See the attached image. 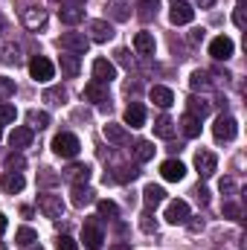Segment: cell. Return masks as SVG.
I'll list each match as a JSON object with an SVG mask.
<instances>
[{"label":"cell","mask_w":247,"mask_h":250,"mask_svg":"<svg viewBox=\"0 0 247 250\" xmlns=\"http://www.w3.org/2000/svg\"><path fill=\"white\" fill-rule=\"evenodd\" d=\"M79 70H82V62H79V56L76 53H64L62 56V73L64 76H79Z\"/></svg>","instance_id":"29"},{"label":"cell","mask_w":247,"mask_h":250,"mask_svg":"<svg viewBox=\"0 0 247 250\" xmlns=\"http://www.w3.org/2000/svg\"><path fill=\"white\" fill-rule=\"evenodd\" d=\"M201 6H212V0H201Z\"/></svg>","instance_id":"55"},{"label":"cell","mask_w":247,"mask_h":250,"mask_svg":"<svg viewBox=\"0 0 247 250\" xmlns=\"http://www.w3.org/2000/svg\"><path fill=\"white\" fill-rule=\"evenodd\" d=\"M172 3H178V0H172Z\"/></svg>","instance_id":"58"},{"label":"cell","mask_w":247,"mask_h":250,"mask_svg":"<svg viewBox=\"0 0 247 250\" xmlns=\"http://www.w3.org/2000/svg\"><path fill=\"white\" fill-rule=\"evenodd\" d=\"M111 250H131V245H125V242H120V245H114Z\"/></svg>","instance_id":"53"},{"label":"cell","mask_w":247,"mask_h":250,"mask_svg":"<svg viewBox=\"0 0 247 250\" xmlns=\"http://www.w3.org/2000/svg\"><path fill=\"white\" fill-rule=\"evenodd\" d=\"M3 233H6V215L0 212V236H3Z\"/></svg>","instance_id":"52"},{"label":"cell","mask_w":247,"mask_h":250,"mask_svg":"<svg viewBox=\"0 0 247 250\" xmlns=\"http://www.w3.org/2000/svg\"><path fill=\"white\" fill-rule=\"evenodd\" d=\"M212 134H215V140L218 143H230V140H236V134H239V123L230 117V114H221L215 125H212Z\"/></svg>","instance_id":"3"},{"label":"cell","mask_w":247,"mask_h":250,"mask_svg":"<svg viewBox=\"0 0 247 250\" xmlns=\"http://www.w3.org/2000/svg\"><path fill=\"white\" fill-rule=\"evenodd\" d=\"M0 250H6V245H0Z\"/></svg>","instance_id":"57"},{"label":"cell","mask_w":247,"mask_h":250,"mask_svg":"<svg viewBox=\"0 0 247 250\" xmlns=\"http://www.w3.org/2000/svg\"><path fill=\"white\" fill-rule=\"evenodd\" d=\"M186 105H189V111H186V114H192V117H198V120H204V117L212 111L209 99H204V96H189V99H186Z\"/></svg>","instance_id":"24"},{"label":"cell","mask_w":247,"mask_h":250,"mask_svg":"<svg viewBox=\"0 0 247 250\" xmlns=\"http://www.w3.org/2000/svg\"><path fill=\"white\" fill-rule=\"evenodd\" d=\"M181 128H184L186 137H201V120L192 117V114H184L181 117Z\"/></svg>","instance_id":"31"},{"label":"cell","mask_w":247,"mask_h":250,"mask_svg":"<svg viewBox=\"0 0 247 250\" xmlns=\"http://www.w3.org/2000/svg\"><path fill=\"white\" fill-rule=\"evenodd\" d=\"M189 84H192V90H212V79L206 70H195L189 76Z\"/></svg>","instance_id":"28"},{"label":"cell","mask_w":247,"mask_h":250,"mask_svg":"<svg viewBox=\"0 0 247 250\" xmlns=\"http://www.w3.org/2000/svg\"><path fill=\"white\" fill-rule=\"evenodd\" d=\"M56 250H79V242H76L73 236H59V242H56Z\"/></svg>","instance_id":"43"},{"label":"cell","mask_w":247,"mask_h":250,"mask_svg":"<svg viewBox=\"0 0 247 250\" xmlns=\"http://www.w3.org/2000/svg\"><path fill=\"white\" fill-rule=\"evenodd\" d=\"M195 198H198V204H201V207H206V204H209V189L198 187V189H195Z\"/></svg>","instance_id":"47"},{"label":"cell","mask_w":247,"mask_h":250,"mask_svg":"<svg viewBox=\"0 0 247 250\" xmlns=\"http://www.w3.org/2000/svg\"><path fill=\"white\" fill-rule=\"evenodd\" d=\"M239 3H242V0H239Z\"/></svg>","instance_id":"59"},{"label":"cell","mask_w":247,"mask_h":250,"mask_svg":"<svg viewBox=\"0 0 247 250\" xmlns=\"http://www.w3.org/2000/svg\"><path fill=\"white\" fill-rule=\"evenodd\" d=\"M12 96H15V82L6 79V76H0V102H6Z\"/></svg>","instance_id":"40"},{"label":"cell","mask_w":247,"mask_h":250,"mask_svg":"<svg viewBox=\"0 0 247 250\" xmlns=\"http://www.w3.org/2000/svg\"><path fill=\"white\" fill-rule=\"evenodd\" d=\"M84 99H90V102H96L102 111H111V90H108V84H102V82H87V87H84Z\"/></svg>","instance_id":"2"},{"label":"cell","mask_w":247,"mask_h":250,"mask_svg":"<svg viewBox=\"0 0 247 250\" xmlns=\"http://www.w3.org/2000/svg\"><path fill=\"white\" fill-rule=\"evenodd\" d=\"M0 187H3L6 195H18L21 189L26 187V181H23V175H21V172H6V175L0 178Z\"/></svg>","instance_id":"19"},{"label":"cell","mask_w":247,"mask_h":250,"mask_svg":"<svg viewBox=\"0 0 247 250\" xmlns=\"http://www.w3.org/2000/svg\"><path fill=\"white\" fill-rule=\"evenodd\" d=\"M154 35L151 32H137L134 35V50L140 53V56H154Z\"/></svg>","instance_id":"23"},{"label":"cell","mask_w":247,"mask_h":250,"mask_svg":"<svg viewBox=\"0 0 247 250\" xmlns=\"http://www.w3.org/2000/svg\"><path fill=\"white\" fill-rule=\"evenodd\" d=\"M148 99H151L157 108H163V111L175 105V93H172L169 87H163V84H154V87L148 90Z\"/></svg>","instance_id":"15"},{"label":"cell","mask_w":247,"mask_h":250,"mask_svg":"<svg viewBox=\"0 0 247 250\" xmlns=\"http://www.w3.org/2000/svg\"><path fill=\"white\" fill-rule=\"evenodd\" d=\"M0 62L3 64H21L23 62V59H21V47H18V44H6L3 53H0Z\"/></svg>","instance_id":"36"},{"label":"cell","mask_w":247,"mask_h":250,"mask_svg":"<svg viewBox=\"0 0 247 250\" xmlns=\"http://www.w3.org/2000/svg\"><path fill=\"white\" fill-rule=\"evenodd\" d=\"M0 137H3V123H0Z\"/></svg>","instance_id":"56"},{"label":"cell","mask_w":247,"mask_h":250,"mask_svg":"<svg viewBox=\"0 0 247 250\" xmlns=\"http://www.w3.org/2000/svg\"><path fill=\"white\" fill-rule=\"evenodd\" d=\"M154 134L163 137V140H172V137H175V123H172L169 117H160V120L154 123Z\"/></svg>","instance_id":"34"},{"label":"cell","mask_w":247,"mask_h":250,"mask_svg":"<svg viewBox=\"0 0 247 250\" xmlns=\"http://www.w3.org/2000/svg\"><path fill=\"white\" fill-rule=\"evenodd\" d=\"M53 73H56V67H53L50 59H44V56H35V59L29 62V76H32L35 82H50Z\"/></svg>","instance_id":"7"},{"label":"cell","mask_w":247,"mask_h":250,"mask_svg":"<svg viewBox=\"0 0 247 250\" xmlns=\"http://www.w3.org/2000/svg\"><path fill=\"white\" fill-rule=\"evenodd\" d=\"M125 125H131V128H143L145 125V108L140 105V102H131L128 108H125Z\"/></svg>","instance_id":"20"},{"label":"cell","mask_w":247,"mask_h":250,"mask_svg":"<svg viewBox=\"0 0 247 250\" xmlns=\"http://www.w3.org/2000/svg\"><path fill=\"white\" fill-rule=\"evenodd\" d=\"M23 166H26V160H23V154H18V151H12V154L6 157V169H9V172H23Z\"/></svg>","instance_id":"39"},{"label":"cell","mask_w":247,"mask_h":250,"mask_svg":"<svg viewBox=\"0 0 247 250\" xmlns=\"http://www.w3.org/2000/svg\"><path fill=\"white\" fill-rule=\"evenodd\" d=\"M157 0H137V15L143 18V21H151L154 15H157Z\"/></svg>","instance_id":"33"},{"label":"cell","mask_w":247,"mask_h":250,"mask_svg":"<svg viewBox=\"0 0 247 250\" xmlns=\"http://www.w3.org/2000/svg\"><path fill=\"white\" fill-rule=\"evenodd\" d=\"M87 32H90V41H96V44H105V41L114 38V26H111L108 21H102V18L90 21V23H87Z\"/></svg>","instance_id":"9"},{"label":"cell","mask_w":247,"mask_h":250,"mask_svg":"<svg viewBox=\"0 0 247 250\" xmlns=\"http://www.w3.org/2000/svg\"><path fill=\"white\" fill-rule=\"evenodd\" d=\"M221 192H236V184H233V178H221Z\"/></svg>","instance_id":"49"},{"label":"cell","mask_w":247,"mask_h":250,"mask_svg":"<svg viewBox=\"0 0 247 250\" xmlns=\"http://www.w3.org/2000/svg\"><path fill=\"white\" fill-rule=\"evenodd\" d=\"M59 47H62V50H70V53H76V56H82V53H87L90 38L82 35V32H64L62 38H59Z\"/></svg>","instance_id":"5"},{"label":"cell","mask_w":247,"mask_h":250,"mask_svg":"<svg viewBox=\"0 0 247 250\" xmlns=\"http://www.w3.org/2000/svg\"><path fill=\"white\" fill-rule=\"evenodd\" d=\"M169 21H172L175 26H184V23H192V21H195V9H192V6H189L186 0H178V3H172Z\"/></svg>","instance_id":"10"},{"label":"cell","mask_w":247,"mask_h":250,"mask_svg":"<svg viewBox=\"0 0 247 250\" xmlns=\"http://www.w3.org/2000/svg\"><path fill=\"white\" fill-rule=\"evenodd\" d=\"M82 242H84L90 250H99V248H102V242H105L102 227H99L96 221H87V224L82 227Z\"/></svg>","instance_id":"11"},{"label":"cell","mask_w":247,"mask_h":250,"mask_svg":"<svg viewBox=\"0 0 247 250\" xmlns=\"http://www.w3.org/2000/svg\"><path fill=\"white\" fill-rule=\"evenodd\" d=\"M93 195H96V192L87 187V184H73V207H79V209H82V207L93 204V201H96Z\"/></svg>","instance_id":"22"},{"label":"cell","mask_w":247,"mask_h":250,"mask_svg":"<svg viewBox=\"0 0 247 250\" xmlns=\"http://www.w3.org/2000/svg\"><path fill=\"white\" fill-rule=\"evenodd\" d=\"M96 209H99V218H120V207L114 201H108V198L96 201Z\"/></svg>","instance_id":"32"},{"label":"cell","mask_w":247,"mask_h":250,"mask_svg":"<svg viewBox=\"0 0 247 250\" xmlns=\"http://www.w3.org/2000/svg\"><path fill=\"white\" fill-rule=\"evenodd\" d=\"M38 209L50 218V221H59L64 215V201L62 195H53V192H47V195H41L38 198Z\"/></svg>","instance_id":"4"},{"label":"cell","mask_w":247,"mask_h":250,"mask_svg":"<svg viewBox=\"0 0 247 250\" xmlns=\"http://www.w3.org/2000/svg\"><path fill=\"white\" fill-rule=\"evenodd\" d=\"M134 157H137V163H145V160H151V157H154V143H148V140H140V143L134 146Z\"/></svg>","instance_id":"30"},{"label":"cell","mask_w":247,"mask_h":250,"mask_svg":"<svg viewBox=\"0 0 247 250\" xmlns=\"http://www.w3.org/2000/svg\"><path fill=\"white\" fill-rule=\"evenodd\" d=\"M128 15H131V12H128L125 3H114V18H117V21H128Z\"/></svg>","instance_id":"46"},{"label":"cell","mask_w":247,"mask_h":250,"mask_svg":"<svg viewBox=\"0 0 247 250\" xmlns=\"http://www.w3.org/2000/svg\"><path fill=\"white\" fill-rule=\"evenodd\" d=\"M67 6H84V0H70Z\"/></svg>","instance_id":"54"},{"label":"cell","mask_w":247,"mask_h":250,"mask_svg":"<svg viewBox=\"0 0 247 250\" xmlns=\"http://www.w3.org/2000/svg\"><path fill=\"white\" fill-rule=\"evenodd\" d=\"M15 242H18L21 248H29V245H35V242H38V233H35L32 227H21V230L15 233Z\"/></svg>","instance_id":"35"},{"label":"cell","mask_w":247,"mask_h":250,"mask_svg":"<svg viewBox=\"0 0 247 250\" xmlns=\"http://www.w3.org/2000/svg\"><path fill=\"white\" fill-rule=\"evenodd\" d=\"M79 148H82V143H79V137L76 134H56V140H53V151L64 157V160H73L76 154H79Z\"/></svg>","instance_id":"1"},{"label":"cell","mask_w":247,"mask_h":250,"mask_svg":"<svg viewBox=\"0 0 247 250\" xmlns=\"http://www.w3.org/2000/svg\"><path fill=\"white\" fill-rule=\"evenodd\" d=\"M195 169H198V175H201V178H212V175H215V169H218V157H215L212 151L201 148V151L195 154Z\"/></svg>","instance_id":"6"},{"label":"cell","mask_w":247,"mask_h":250,"mask_svg":"<svg viewBox=\"0 0 247 250\" xmlns=\"http://www.w3.org/2000/svg\"><path fill=\"white\" fill-rule=\"evenodd\" d=\"M184 224L189 227V233H201V230H204V218H192V215H189Z\"/></svg>","instance_id":"45"},{"label":"cell","mask_w":247,"mask_h":250,"mask_svg":"<svg viewBox=\"0 0 247 250\" xmlns=\"http://www.w3.org/2000/svg\"><path fill=\"white\" fill-rule=\"evenodd\" d=\"M233 50H236V44H233L227 35H218V38L209 41V56H212L215 62H227V59L233 56Z\"/></svg>","instance_id":"8"},{"label":"cell","mask_w":247,"mask_h":250,"mask_svg":"<svg viewBox=\"0 0 247 250\" xmlns=\"http://www.w3.org/2000/svg\"><path fill=\"white\" fill-rule=\"evenodd\" d=\"M143 201H145V209H154V207H160L166 201V189L157 187V184H148L143 189Z\"/></svg>","instance_id":"18"},{"label":"cell","mask_w":247,"mask_h":250,"mask_svg":"<svg viewBox=\"0 0 247 250\" xmlns=\"http://www.w3.org/2000/svg\"><path fill=\"white\" fill-rule=\"evenodd\" d=\"M224 215H227V218H242V207L233 204V201H227V204H224Z\"/></svg>","instance_id":"44"},{"label":"cell","mask_w":247,"mask_h":250,"mask_svg":"<svg viewBox=\"0 0 247 250\" xmlns=\"http://www.w3.org/2000/svg\"><path fill=\"white\" fill-rule=\"evenodd\" d=\"M47 23V9L44 6H26L23 9V26L26 29H41Z\"/></svg>","instance_id":"12"},{"label":"cell","mask_w":247,"mask_h":250,"mask_svg":"<svg viewBox=\"0 0 247 250\" xmlns=\"http://www.w3.org/2000/svg\"><path fill=\"white\" fill-rule=\"evenodd\" d=\"M93 79L102 82V84H111V82L117 79V67L108 62V59H96V62H93Z\"/></svg>","instance_id":"14"},{"label":"cell","mask_w":247,"mask_h":250,"mask_svg":"<svg viewBox=\"0 0 247 250\" xmlns=\"http://www.w3.org/2000/svg\"><path fill=\"white\" fill-rule=\"evenodd\" d=\"M15 117H18V111H15L12 105L0 102V123H15Z\"/></svg>","instance_id":"42"},{"label":"cell","mask_w":247,"mask_h":250,"mask_svg":"<svg viewBox=\"0 0 247 250\" xmlns=\"http://www.w3.org/2000/svg\"><path fill=\"white\" fill-rule=\"evenodd\" d=\"M102 134H105V140L114 143V146H125V143H128V128H125V125L108 123L105 128H102Z\"/></svg>","instance_id":"21"},{"label":"cell","mask_w":247,"mask_h":250,"mask_svg":"<svg viewBox=\"0 0 247 250\" xmlns=\"http://www.w3.org/2000/svg\"><path fill=\"white\" fill-rule=\"evenodd\" d=\"M140 178V169L137 166H117V175H105V184L108 181H117V184H128V181H137Z\"/></svg>","instance_id":"27"},{"label":"cell","mask_w":247,"mask_h":250,"mask_svg":"<svg viewBox=\"0 0 247 250\" xmlns=\"http://www.w3.org/2000/svg\"><path fill=\"white\" fill-rule=\"evenodd\" d=\"M186 218H189V204L186 201H169L166 204V221L169 224H184Z\"/></svg>","instance_id":"13"},{"label":"cell","mask_w":247,"mask_h":250,"mask_svg":"<svg viewBox=\"0 0 247 250\" xmlns=\"http://www.w3.org/2000/svg\"><path fill=\"white\" fill-rule=\"evenodd\" d=\"M233 23H236V26H239V29H245V9H242V6H239V9H236V12H233Z\"/></svg>","instance_id":"48"},{"label":"cell","mask_w":247,"mask_h":250,"mask_svg":"<svg viewBox=\"0 0 247 250\" xmlns=\"http://www.w3.org/2000/svg\"><path fill=\"white\" fill-rule=\"evenodd\" d=\"M192 41H204V29H195L192 32Z\"/></svg>","instance_id":"51"},{"label":"cell","mask_w":247,"mask_h":250,"mask_svg":"<svg viewBox=\"0 0 247 250\" xmlns=\"http://www.w3.org/2000/svg\"><path fill=\"white\" fill-rule=\"evenodd\" d=\"M160 175H163V181H169V184H178V181H184L186 166L181 163V160H166V163L160 166Z\"/></svg>","instance_id":"16"},{"label":"cell","mask_w":247,"mask_h":250,"mask_svg":"<svg viewBox=\"0 0 247 250\" xmlns=\"http://www.w3.org/2000/svg\"><path fill=\"white\" fill-rule=\"evenodd\" d=\"M59 18H62V23H67V26H76V23L84 21V9L82 6H64V9H59Z\"/></svg>","instance_id":"26"},{"label":"cell","mask_w":247,"mask_h":250,"mask_svg":"<svg viewBox=\"0 0 247 250\" xmlns=\"http://www.w3.org/2000/svg\"><path fill=\"white\" fill-rule=\"evenodd\" d=\"M26 120H29V128H38V131H41V128L50 125V114H47V111H29Z\"/></svg>","instance_id":"37"},{"label":"cell","mask_w":247,"mask_h":250,"mask_svg":"<svg viewBox=\"0 0 247 250\" xmlns=\"http://www.w3.org/2000/svg\"><path fill=\"white\" fill-rule=\"evenodd\" d=\"M117 62L120 64H128L131 59H128V50H117Z\"/></svg>","instance_id":"50"},{"label":"cell","mask_w":247,"mask_h":250,"mask_svg":"<svg viewBox=\"0 0 247 250\" xmlns=\"http://www.w3.org/2000/svg\"><path fill=\"white\" fill-rule=\"evenodd\" d=\"M90 175H93V172H90V166H87V163H73V166L64 172V178H70L73 184H87V181H90Z\"/></svg>","instance_id":"25"},{"label":"cell","mask_w":247,"mask_h":250,"mask_svg":"<svg viewBox=\"0 0 247 250\" xmlns=\"http://www.w3.org/2000/svg\"><path fill=\"white\" fill-rule=\"evenodd\" d=\"M64 99H67L64 87H47V90H44V102H47V105H62Z\"/></svg>","instance_id":"38"},{"label":"cell","mask_w":247,"mask_h":250,"mask_svg":"<svg viewBox=\"0 0 247 250\" xmlns=\"http://www.w3.org/2000/svg\"><path fill=\"white\" fill-rule=\"evenodd\" d=\"M140 227H143V233H157V221L151 218V209L140 215Z\"/></svg>","instance_id":"41"},{"label":"cell","mask_w":247,"mask_h":250,"mask_svg":"<svg viewBox=\"0 0 247 250\" xmlns=\"http://www.w3.org/2000/svg\"><path fill=\"white\" fill-rule=\"evenodd\" d=\"M32 143V128H26V125H18V128H12V134H9V146L18 151V148H26Z\"/></svg>","instance_id":"17"}]
</instances>
